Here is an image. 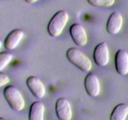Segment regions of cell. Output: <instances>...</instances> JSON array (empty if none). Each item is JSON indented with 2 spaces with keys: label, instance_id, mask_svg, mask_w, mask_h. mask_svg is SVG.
Returning a JSON list of instances; mask_svg holds the SVG:
<instances>
[{
  "label": "cell",
  "instance_id": "cell-6",
  "mask_svg": "<svg viewBox=\"0 0 128 120\" xmlns=\"http://www.w3.org/2000/svg\"><path fill=\"white\" fill-rule=\"evenodd\" d=\"M84 88L88 94L91 97H97L101 91L100 80L94 72H90L84 79Z\"/></svg>",
  "mask_w": 128,
  "mask_h": 120
},
{
  "label": "cell",
  "instance_id": "cell-5",
  "mask_svg": "<svg viewBox=\"0 0 128 120\" xmlns=\"http://www.w3.org/2000/svg\"><path fill=\"white\" fill-rule=\"evenodd\" d=\"M93 58L96 64L101 67L106 66L110 61V50L108 44L102 42L98 44L94 48Z\"/></svg>",
  "mask_w": 128,
  "mask_h": 120
},
{
  "label": "cell",
  "instance_id": "cell-7",
  "mask_svg": "<svg viewBox=\"0 0 128 120\" xmlns=\"http://www.w3.org/2000/svg\"><path fill=\"white\" fill-rule=\"evenodd\" d=\"M26 85L36 98L41 100L46 94V88L40 78L31 76L26 80Z\"/></svg>",
  "mask_w": 128,
  "mask_h": 120
},
{
  "label": "cell",
  "instance_id": "cell-16",
  "mask_svg": "<svg viewBox=\"0 0 128 120\" xmlns=\"http://www.w3.org/2000/svg\"><path fill=\"white\" fill-rule=\"evenodd\" d=\"M10 79L6 74L0 72V87L4 86L10 82Z\"/></svg>",
  "mask_w": 128,
  "mask_h": 120
},
{
  "label": "cell",
  "instance_id": "cell-11",
  "mask_svg": "<svg viewBox=\"0 0 128 120\" xmlns=\"http://www.w3.org/2000/svg\"><path fill=\"white\" fill-rule=\"evenodd\" d=\"M24 36V32L22 30L16 29L12 30L6 36L4 41V46L9 51L14 50L18 47Z\"/></svg>",
  "mask_w": 128,
  "mask_h": 120
},
{
  "label": "cell",
  "instance_id": "cell-12",
  "mask_svg": "<svg viewBox=\"0 0 128 120\" xmlns=\"http://www.w3.org/2000/svg\"><path fill=\"white\" fill-rule=\"evenodd\" d=\"M44 105L41 101L32 102L29 111V120H44Z\"/></svg>",
  "mask_w": 128,
  "mask_h": 120
},
{
  "label": "cell",
  "instance_id": "cell-2",
  "mask_svg": "<svg viewBox=\"0 0 128 120\" xmlns=\"http://www.w3.org/2000/svg\"><path fill=\"white\" fill-rule=\"evenodd\" d=\"M66 57L70 62L83 72H89L92 68L90 59L78 48H69L66 51Z\"/></svg>",
  "mask_w": 128,
  "mask_h": 120
},
{
  "label": "cell",
  "instance_id": "cell-15",
  "mask_svg": "<svg viewBox=\"0 0 128 120\" xmlns=\"http://www.w3.org/2000/svg\"><path fill=\"white\" fill-rule=\"evenodd\" d=\"M89 4L94 7L109 8L114 4L115 0H87Z\"/></svg>",
  "mask_w": 128,
  "mask_h": 120
},
{
  "label": "cell",
  "instance_id": "cell-17",
  "mask_svg": "<svg viewBox=\"0 0 128 120\" xmlns=\"http://www.w3.org/2000/svg\"><path fill=\"white\" fill-rule=\"evenodd\" d=\"M39 0H25V1H26V2H28V3L29 4H33L34 3V2H37V1H38Z\"/></svg>",
  "mask_w": 128,
  "mask_h": 120
},
{
  "label": "cell",
  "instance_id": "cell-8",
  "mask_svg": "<svg viewBox=\"0 0 128 120\" xmlns=\"http://www.w3.org/2000/svg\"><path fill=\"white\" fill-rule=\"evenodd\" d=\"M70 33L74 42L80 47L85 46L88 42V36L84 28L81 24L74 23L70 29Z\"/></svg>",
  "mask_w": 128,
  "mask_h": 120
},
{
  "label": "cell",
  "instance_id": "cell-19",
  "mask_svg": "<svg viewBox=\"0 0 128 120\" xmlns=\"http://www.w3.org/2000/svg\"><path fill=\"white\" fill-rule=\"evenodd\" d=\"M0 120H6V119L4 118L0 117Z\"/></svg>",
  "mask_w": 128,
  "mask_h": 120
},
{
  "label": "cell",
  "instance_id": "cell-4",
  "mask_svg": "<svg viewBox=\"0 0 128 120\" xmlns=\"http://www.w3.org/2000/svg\"><path fill=\"white\" fill-rule=\"evenodd\" d=\"M55 111L60 120H71L72 119V111L71 103L65 98L58 99L55 104Z\"/></svg>",
  "mask_w": 128,
  "mask_h": 120
},
{
  "label": "cell",
  "instance_id": "cell-1",
  "mask_svg": "<svg viewBox=\"0 0 128 120\" xmlns=\"http://www.w3.org/2000/svg\"><path fill=\"white\" fill-rule=\"evenodd\" d=\"M68 12L64 10L59 11L54 14L48 25V32L52 38L58 37L64 29L69 20Z\"/></svg>",
  "mask_w": 128,
  "mask_h": 120
},
{
  "label": "cell",
  "instance_id": "cell-14",
  "mask_svg": "<svg viewBox=\"0 0 128 120\" xmlns=\"http://www.w3.org/2000/svg\"><path fill=\"white\" fill-rule=\"evenodd\" d=\"M13 59V56L9 52H0V72L2 71Z\"/></svg>",
  "mask_w": 128,
  "mask_h": 120
},
{
  "label": "cell",
  "instance_id": "cell-3",
  "mask_svg": "<svg viewBox=\"0 0 128 120\" xmlns=\"http://www.w3.org/2000/svg\"><path fill=\"white\" fill-rule=\"evenodd\" d=\"M3 95L9 106L15 111H21L25 106V101L20 90L14 86H8L4 89Z\"/></svg>",
  "mask_w": 128,
  "mask_h": 120
},
{
  "label": "cell",
  "instance_id": "cell-9",
  "mask_svg": "<svg viewBox=\"0 0 128 120\" xmlns=\"http://www.w3.org/2000/svg\"><path fill=\"white\" fill-rule=\"evenodd\" d=\"M123 24V17L121 12L114 11L110 15L107 24L106 30L110 34L115 35L121 31Z\"/></svg>",
  "mask_w": 128,
  "mask_h": 120
},
{
  "label": "cell",
  "instance_id": "cell-10",
  "mask_svg": "<svg viewBox=\"0 0 128 120\" xmlns=\"http://www.w3.org/2000/svg\"><path fill=\"white\" fill-rule=\"evenodd\" d=\"M115 67L119 74L125 76L128 73V52L120 49L115 55Z\"/></svg>",
  "mask_w": 128,
  "mask_h": 120
},
{
  "label": "cell",
  "instance_id": "cell-18",
  "mask_svg": "<svg viewBox=\"0 0 128 120\" xmlns=\"http://www.w3.org/2000/svg\"><path fill=\"white\" fill-rule=\"evenodd\" d=\"M1 47H2V41H1V40H0V50H1Z\"/></svg>",
  "mask_w": 128,
  "mask_h": 120
},
{
  "label": "cell",
  "instance_id": "cell-13",
  "mask_svg": "<svg viewBox=\"0 0 128 120\" xmlns=\"http://www.w3.org/2000/svg\"><path fill=\"white\" fill-rule=\"evenodd\" d=\"M128 116V104L120 103L116 105L110 115V120H126Z\"/></svg>",
  "mask_w": 128,
  "mask_h": 120
}]
</instances>
